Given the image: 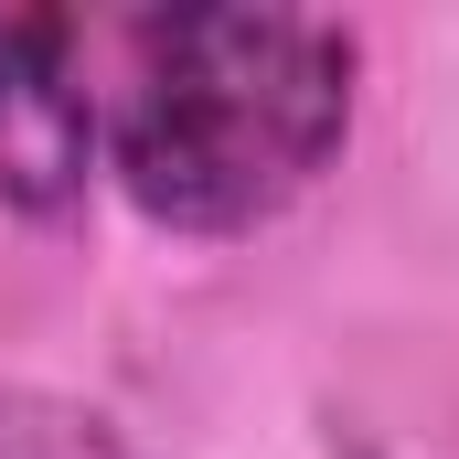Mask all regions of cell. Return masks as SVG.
I'll use <instances>...</instances> for the list:
<instances>
[{
	"label": "cell",
	"instance_id": "1",
	"mask_svg": "<svg viewBox=\"0 0 459 459\" xmlns=\"http://www.w3.org/2000/svg\"><path fill=\"white\" fill-rule=\"evenodd\" d=\"M352 128V32L310 11H150L128 22L108 117L117 193L171 235H256Z\"/></svg>",
	"mask_w": 459,
	"mask_h": 459
},
{
	"label": "cell",
	"instance_id": "2",
	"mask_svg": "<svg viewBox=\"0 0 459 459\" xmlns=\"http://www.w3.org/2000/svg\"><path fill=\"white\" fill-rule=\"evenodd\" d=\"M86 22L65 11H0V193L32 214H65L97 160V97L75 86Z\"/></svg>",
	"mask_w": 459,
	"mask_h": 459
},
{
	"label": "cell",
	"instance_id": "3",
	"mask_svg": "<svg viewBox=\"0 0 459 459\" xmlns=\"http://www.w3.org/2000/svg\"><path fill=\"white\" fill-rule=\"evenodd\" d=\"M0 459H117V438L86 406H65V395L0 385Z\"/></svg>",
	"mask_w": 459,
	"mask_h": 459
}]
</instances>
